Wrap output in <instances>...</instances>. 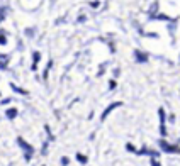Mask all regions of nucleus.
Listing matches in <instances>:
<instances>
[{
  "mask_svg": "<svg viewBox=\"0 0 180 166\" xmlns=\"http://www.w3.org/2000/svg\"><path fill=\"white\" fill-rule=\"evenodd\" d=\"M0 58H4V54H0Z\"/></svg>",
  "mask_w": 180,
  "mask_h": 166,
  "instance_id": "nucleus-8",
  "label": "nucleus"
},
{
  "mask_svg": "<svg viewBox=\"0 0 180 166\" xmlns=\"http://www.w3.org/2000/svg\"><path fill=\"white\" fill-rule=\"evenodd\" d=\"M10 88H12V90H14V92H17V93H21V95H26V93H27V92H26V90H22V88H17V87H15V85H14V83H12V85H10Z\"/></svg>",
  "mask_w": 180,
  "mask_h": 166,
  "instance_id": "nucleus-2",
  "label": "nucleus"
},
{
  "mask_svg": "<svg viewBox=\"0 0 180 166\" xmlns=\"http://www.w3.org/2000/svg\"><path fill=\"white\" fill-rule=\"evenodd\" d=\"M26 36L33 37V36H34V29H27V31H26Z\"/></svg>",
  "mask_w": 180,
  "mask_h": 166,
  "instance_id": "nucleus-6",
  "label": "nucleus"
},
{
  "mask_svg": "<svg viewBox=\"0 0 180 166\" xmlns=\"http://www.w3.org/2000/svg\"><path fill=\"white\" fill-rule=\"evenodd\" d=\"M7 42V39H5V32H2L0 34V44H5Z\"/></svg>",
  "mask_w": 180,
  "mask_h": 166,
  "instance_id": "nucleus-4",
  "label": "nucleus"
},
{
  "mask_svg": "<svg viewBox=\"0 0 180 166\" xmlns=\"http://www.w3.org/2000/svg\"><path fill=\"white\" fill-rule=\"evenodd\" d=\"M17 142L21 144V146H22L24 149H27V151H31V153H33V148H31V146H29L27 142H24V139H21V137H19V139H17Z\"/></svg>",
  "mask_w": 180,
  "mask_h": 166,
  "instance_id": "nucleus-1",
  "label": "nucleus"
},
{
  "mask_svg": "<svg viewBox=\"0 0 180 166\" xmlns=\"http://www.w3.org/2000/svg\"><path fill=\"white\" fill-rule=\"evenodd\" d=\"M77 158H78V161H80V163H85V161H87V158H85V156H82V154H77Z\"/></svg>",
  "mask_w": 180,
  "mask_h": 166,
  "instance_id": "nucleus-5",
  "label": "nucleus"
},
{
  "mask_svg": "<svg viewBox=\"0 0 180 166\" xmlns=\"http://www.w3.org/2000/svg\"><path fill=\"white\" fill-rule=\"evenodd\" d=\"M15 115H17V110H15V109H9L7 110V117L9 119H14Z\"/></svg>",
  "mask_w": 180,
  "mask_h": 166,
  "instance_id": "nucleus-3",
  "label": "nucleus"
},
{
  "mask_svg": "<svg viewBox=\"0 0 180 166\" xmlns=\"http://www.w3.org/2000/svg\"><path fill=\"white\" fill-rule=\"evenodd\" d=\"M2 68L5 70V63H0V70H2Z\"/></svg>",
  "mask_w": 180,
  "mask_h": 166,
  "instance_id": "nucleus-7",
  "label": "nucleus"
}]
</instances>
